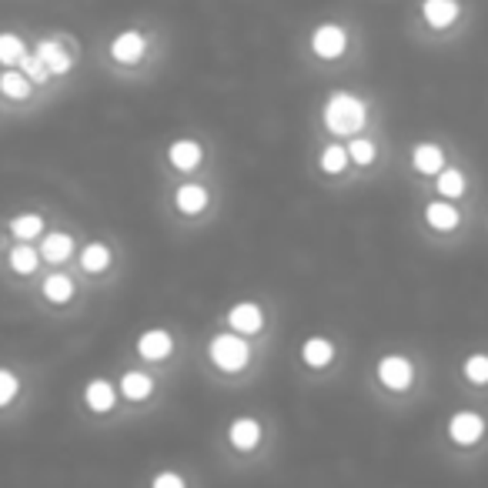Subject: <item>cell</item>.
Wrapping results in <instances>:
<instances>
[{"label": "cell", "instance_id": "obj_16", "mask_svg": "<svg viewBox=\"0 0 488 488\" xmlns=\"http://www.w3.org/2000/svg\"><path fill=\"white\" fill-rule=\"evenodd\" d=\"M0 94L11 100H28L34 94V84L20 68H4L0 70Z\"/></svg>", "mask_w": 488, "mask_h": 488}, {"label": "cell", "instance_id": "obj_14", "mask_svg": "<svg viewBox=\"0 0 488 488\" xmlns=\"http://www.w3.org/2000/svg\"><path fill=\"white\" fill-rule=\"evenodd\" d=\"M114 402H117V388H114L108 378H91L84 388V404L91 412H114Z\"/></svg>", "mask_w": 488, "mask_h": 488}, {"label": "cell", "instance_id": "obj_30", "mask_svg": "<svg viewBox=\"0 0 488 488\" xmlns=\"http://www.w3.org/2000/svg\"><path fill=\"white\" fill-rule=\"evenodd\" d=\"M20 70L30 77V84L37 87V84H47L51 81V70L44 68V60L37 54H24L20 57Z\"/></svg>", "mask_w": 488, "mask_h": 488}, {"label": "cell", "instance_id": "obj_22", "mask_svg": "<svg viewBox=\"0 0 488 488\" xmlns=\"http://www.w3.org/2000/svg\"><path fill=\"white\" fill-rule=\"evenodd\" d=\"M24 54H28L24 37L14 34V30H0V64H4V68H14V64H20Z\"/></svg>", "mask_w": 488, "mask_h": 488}, {"label": "cell", "instance_id": "obj_18", "mask_svg": "<svg viewBox=\"0 0 488 488\" xmlns=\"http://www.w3.org/2000/svg\"><path fill=\"white\" fill-rule=\"evenodd\" d=\"M117 391L124 395L127 402H144L154 395V378L144 375V372H124L121 381H117Z\"/></svg>", "mask_w": 488, "mask_h": 488}, {"label": "cell", "instance_id": "obj_24", "mask_svg": "<svg viewBox=\"0 0 488 488\" xmlns=\"http://www.w3.org/2000/svg\"><path fill=\"white\" fill-rule=\"evenodd\" d=\"M7 265H11V271H17V275H30L34 268L41 265V252H37V248H30L28 241H24V244L11 248V254H7Z\"/></svg>", "mask_w": 488, "mask_h": 488}, {"label": "cell", "instance_id": "obj_11", "mask_svg": "<svg viewBox=\"0 0 488 488\" xmlns=\"http://www.w3.org/2000/svg\"><path fill=\"white\" fill-rule=\"evenodd\" d=\"M171 351H174V338L164 328H148L144 335L138 338V355L148 358V362H164Z\"/></svg>", "mask_w": 488, "mask_h": 488}, {"label": "cell", "instance_id": "obj_3", "mask_svg": "<svg viewBox=\"0 0 488 488\" xmlns=\"http://www.w3.org/2000/svg\"><path fill=\"white\" fill-rule=\"evenodd\" d=\"M308 44H311V54L321 57V60H338L348 51V30L335 24V20H324V24L311 30Z\"/></svg>", "mask_w": 488, "mask_h": 488}, {"label": "cell", "instance_id": "obj_31", "mask_svg": "<svg viewBox=\"0 0 488 488\" xmlns=\"http://www.w3.org/2000/svg\"><path fill=\"white\" fill-rule=\"evenodd\" d=\"M17 391H20V378L11 368H0V408H7V404L14 402Z\"/></svg>", "mask_w": 488, "mask_h": 488}, {"label": "cell", "instance_id": "obj_5", "mask_svg": "<svg viewBox=\"0 0 488 488\" xmlns=\"http://www.w3.org/2000/svg\"><path fill=\"white\" fill-rule=\"evenodd\" d=\"M108 51H111V60H117V64H140L144 54H148V37L140 30L127 28L121 34H114Z\"/></svg>", "mask_w": 488, "mask_h": 488}, {"label": "cell", "instance_id": "obj_32", "mask_svg": "<svg viewBox=\"0 0 488 488\" xmlns=\"http://www.w3.org/2000/svg\"><path fill=\"white\" fill-rule=\"evenodd\" d=\"M151 488H188V485H184V478L178 472H157L151 478Z\"/></svg>", "mask_w": 488, "mask_h": 488}, {"label": "cell", "instance_id": "obj_10", "mask_svg": "<svg viewBox=\"0 0 488 488\" xmlns=\"http://www.w3.org/2000/svg\"><path fill=\"white\" fill-rule=\"evenodd\" d=\"M261 421L252 419V415H241L228 425V442L235 452H254V448L261 445Z\"/></svg>", "mask_w": 488, "mask_h": 488}, {"label": "cell", "instance_id": "obj_8", "mask_svg": "<svg viewBox=\"0 0 488 488\" xmlns=\"http://www.w3.org/2000/svg\"><path fill=\"white\" fill-rule=\"evenodd\" d=\"M228 324H231L235 335L252 338L265 328V311H261V305H254V301H237V305H231V311H228Z\"/></svg>", "mask_w": 488, "mask_h": 488}, {"label": "cell", "instance_id": "obj_25", "mask_svg": "<svg viewBox=\"0 0 488 488\" xmlns=\"http://www.w3.org/2000/svg\"><path fill=\"white\" fill-rule=\"evenodd\" d=\"M44 298L51 301V305H68L70 298H74V281L68 275H51V278H44Z\"/></svg>", "mask_w": 488, "mask_h": 488}, {"label": "cell", "instance_id": "obj_27", "mask_svg": "<svg viewBox=\"0 0 488 488\" xmlns=\"http://www.w3.org/2000/svg\"><path fill=\"white\" fill-rule=\"evenodd\" d=\"M11 235L14 237H20V241H30V237H37V235H44V218L41 214H17V218H11Z\"/></svg>", "mask_w": 488, "mask_h": 488}, {"label": "cell", "instance_id": "obj_17", "mask_svg": "<svg viewBox=\"0 0 488 488\" xmlns=\"http://www.w3.org/2000/svg\"><path fill=\"white\" fill-rule=\"evenodd\" d=\"M41 258L44 261H51V265H60V261H68L70 254H74V237L64 235V231H51V235H44L41 241Z\"/></svg>", "mask_w": 488, "mask_h": 488}, {"label": "cell", "instance_id": "obj_2", "mask_svg": "<svg viewBox=\"0 0 488 488\" xmlns=\"http://www.w3.org/2000/svg\"><path fill=\"white\" fill-rule=\"evenodd\" d=\"M208 358L221 372H241L248 358H252V348H248V338L244 335H235V332H224V335H214L208 341Z\"/></svg>", "mask_w": 488, "mask_h": 488}, {"label": "cell", "instance_id": "obj_29", "mask_svg": "<svg viewBox=\"0 0 488 488\" xmlns=\"http://www.w3.org/2000/svg\"><path fill=\"white\" fill-rule=\"evenodd\" d=\"M348 148V157L355 161V164H362V168H368L372 161H375V140H368V138H351V144H345Z\"/></svg>", "mask_w": 488, "mask_h": 488}, {"label": "cell", "instance_id": "obj_4", "mask_svg": "<svg viewBox=\"0 0 488 488\" xmlns=\"http://www.w3.org/2000/svg\"><path fill=\"white\" fill-rule=\"evenodd\" d=\"M378 381L391 391L412 388V381H415V364H412V358H404V355H385V358L378 362Z\"/></svg>", "mask_w": 488, "mask_h": 488}, {"label": "cell", "instance_id": "obj_21", "mask_svg": "<svg viewBox=\"0 0 488 488\" xmlns=\"http://www.w3.org/2000/svg\"><path fill=\"white\" fill-rule=\"evenodd\" d=\"M81 268H84L87 275L108 271V268H111V248H108L104 241H91V244H84V252H81Z\"/></svg>", "mask_w": 488, "mask_h": 488}, {"label": "cell", "instance_id": "obj_6", "mask_svg": "<svg viewBox=\"0 0 488 488\" xmlns=\"http://www.w3.org/2000/svg\"><path fill=\"white\" fill-rule=\"evenodd\" d=\"M34 54L44 60V68L51 70V77H64V74L74 70V57H70V51H64L60 37H41L34 44Z\"/></svg>", "mask_w": 488, "mask_h": 488}, {"label": "cell", "instance_id": "obj_26", "mask_svg": "<svg viewBox=\"0 0 488 488\" xmlns=\"http://www.w3.org/2000/svg\"><path fill=\"white\" fill-rule=\"evenodd\" d=\"M348 161L351 157H348V148H345V144H328L318 157V164L324 174H341V171L348 168Z\"/></svg>", "mask_w": 488, "mask_h": 488}, {"label": "cell", "instance_id": "obj_23", "mask_svg": "<svg viewBox=\"0 0 488 488\" xmlns=\"http://www.w3.org/2000/svg\"><path fill=\"white\" fill-rule=\"evenodd\" d=\"M435 188H438V195L442 197H461L465 195V188H468L465 171H459V168L438 171V174H435Z\"/></svg>", "mask_w": 488, "mask_h": 488}, {"label": "cell", "instance_id": "obj_13", "mask_svg": "<svg viewBox=\"0 0 488 488\" xmlns=\"http://www.w3.org/2000/svg\"><path fill=\"white\" fill-rule=\"evenodd\" d=\"M412 164L419 174H438V171H445V151H442V144H432V140H421L415 144V151H412Z\"/></svg>", "mask_w": 488, "mask_h": 488}, {"label": "cell", "instance_id": "obj_12", "mask_svg": "<svg viewBox=\"0 0 488 488\" xmlns=\"http://www.w3.org/2000/svg\"><path fill=\"white\" fill-rule=\"evenodd\" d=\"M168 161L178 171H195L197 164L204 161V148H201V140H195V138H178V140H171Z\"/></svg>", "mask_w": 488, "mask_h": 488}, {"label": "cell", "instance_id": "obj_15", "mask_svg": "<svg viewBox=\"0 0 488 488\" xmlns=\"http://www.w3.org/2000/svg\"><path fill=\"white\" fill-rule=\"evenodd\" d=\"M208 188H201V184H181L178 191H174V208L188 214V218H195L201 211L208 208Z\"/></svg>", "mask_w": 488, "mask_h": 488}, {"label": "cell", "instance_id": "obj_7", "mask_svg": "<svg viewBox=\"0 0 488 488\" xmlns=\"http://www.w3.org/2000/svg\"><path fill=\"white\" fill-rule=\"evenodd\" d=\"M485 435V419L478 415V412H455L452 419H448V438L455 442V445H475L478 438Z\"/></svg>", "mask_w": 488, "mask_h": 488}, {"label": "cell", "instance_id": "obj_20", "mask_svg": "<svg viewBox=\"0 0 488 488\" xmlns=\"http://www.w3.org/2000/svg\"><path fill=\"white\" fill-rule=\"evenodd\" d=\"M425 221L432 224L435 231H452V228H459L461 214L452 201H432V204H425Z\"/></svg>", "mask_w": 488, "mask_h": 488}, {"label": "cell", "instance_id": "obj_9", "mask_svg": "<svg viewBox=\"0 0 488 488\" xmlns=\"http://www.w3.org/2000/svg\"><path fill=\"white\" fill-rule=\"evenodd\" d=\"M419 11L432 30H448L461 17V0H421Z\"/></svg>", "mask_w": 488, "mask_h": 488}, {"label": "cell", "instance_id": "obj_28", "mask_svg": "<svg viewBox=\"0 0 488 488\" xmlns=\"http://www.w3.org/2000/svg\"><path fill=\"white\" fill-rule=\"evenodd\" d=\"M461 375L468 378V381H475V385H488V355L485 351L468 355L465 364H461Z\"/></svg>", "mask_w": 488, "mask_h": 488}, {"label": "cell", "instance_id": "obj_1", "mask_svg": "<svg viewBox=\"0 0 488 488\" xmlns=\"http://www.w3.org/2000/svg\"><path fill=\"white\" fill-rule=\"evenodd\" d=\"M321 117H324V127L332 134L351 138V134H358L368 124V104L358 94H351V91H332L328 100H324Z\"/></svg>", "mask_w": 488, "mask_h": 488}, {"label": "cell", "instance_id": "obj_19", "mask_svg": "<svg viewBox=\"0 0 488 488\" xmlns=\"http://www.w3.org/2000/svg\"><path fill=\"white\" fill-rule=\"evenodd\" d=\"M332 358H335V345L328 341V338H308L305 345H301V362L308 364V368H328L332 364Z\"/></svg>", "mask_w": 488, "mask_h": 488}]
</instances>
